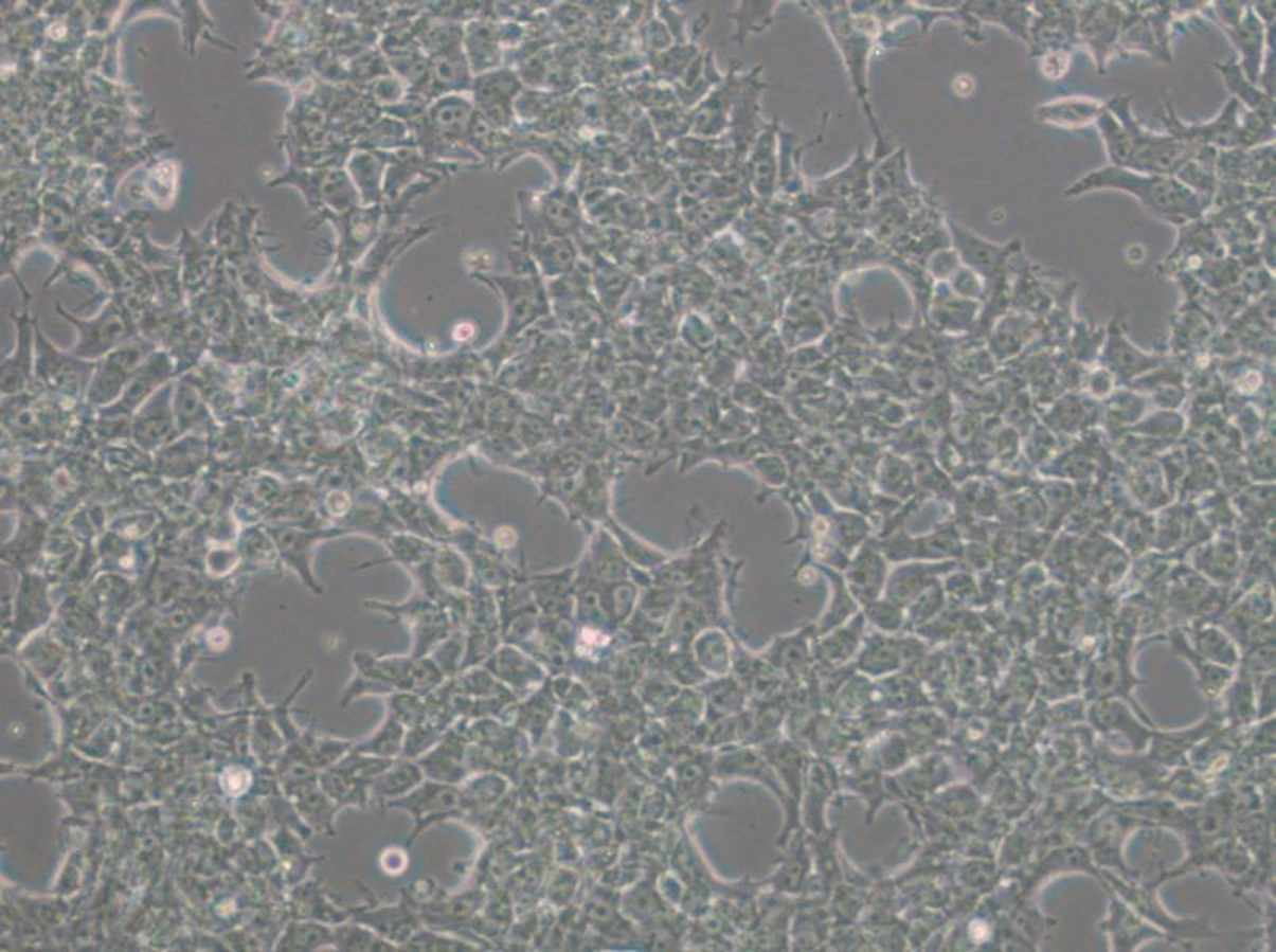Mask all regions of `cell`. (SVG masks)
I'll use <instances>...</instances> for the list:
<instances>
[{
  "label": "cell",
  "mask_w": 1276,
  "mask_h": 952,
  "mask_svg": "<svg viewBox=\"0 0 1276 952\" xmlns=\"http://www.w3.org/2000/svg\"><path fill=\"white\" fill-rule=\"evenodd\" d=\"M540 248V263L545 266L546 272H562L572 266V247L568 241H552Z\"/></svg>",
  "instance_id": "ba28073f"
},
{
  "label": "cell",
  "mask_w": 1276,
  "mask_h": 952,
  "mask_svg": "<svg viewBox=\"0 0 1276 952\" xmlns=\"http://www.w3.org/2000/svg\"><path fill=\"white\" fill-rule=\"evenodd\" d=\"M168 413L167 390H162L140 412L136 421L137 441L145 447H155L168 437H174Z\"/></svg>",
  "instance_id": "277c9868"
},
{
  "label": "cell",
  "mask_w": 1276,
  "mask_h": 952,
  "mask_svg": "<svg viewBox=\"0 0 1276 952\" xmlns=\"http://www.w3.org/2000/svg\"><path fill=\"white\" fill-rule=\"evenodd\" d=\"M1080 184L1083 191L1090 187H1119L1131 191L1147 203L1150 212L1172 221L1196 218L1202 210L1198 197L1175 181L1138 177L1121 168H1103L1084 178Z\"/></svg>",
  "instance_id": "6da1fadb"
},
{
  "label": "cell",
  "mask_w": 1276,
  "mask_h": 952,
  "mask_svg": "<svg viewBox=\"0 0 1276 952\" xmlns=\"http://www.w3.org/2000/svg\"><path fill=\"white\" fill-rule=\"evenodd\" d=\"M520 79L508 70H491L473 83L479 113L495 129L510 126L511 102L520 92Z\"/></svg>",
  "instance_id": "7a4b0ae2"
},
{
  "label": "cell",
  "mask_w": 1276,
  "mask_h": 952,
  "mask_svg": "<svg viewBox=\"0 0 1276 952\" xmlns=\"http://www.w3.org/2000/svg\"><path fill=\"white\" fill-rule=\"evenodd\" d=\"M540 213L542 224L550 231V235H562L572 231L578 224L580 216L575 197L562 191L546 196L540 205Z\"/></svg>",
  "instance_id": "8992f818"
},
{
  "label": "cell",
  "mask_w": 1276,
  "mask_h": 952,
  "mask_svg": "<svg viewBox=\"0 0 1276 952\" xmlns=\"http://www.w3.org/2000/svg\"><path fill=\"white\" fill-rule=\"evenodd\" d=\"M432 85L442 91H454L469 86V64L460 47L435 54L431 67Z\"/></svg>",
  "instance_id": "5b68a950"
},
{
  "label": "cell",
  "mask_w": 1276,
  "mask_h": 952,
  "mask_svg": "<svg viewBox=\"0 0 1276 952\" xmlns=\"http://www.w3.org/2000/svg\"><path fill=\"white\" fill-rule=\"evenodd\" d=\"M472 116V107L466 98L456 97V95L441 98L432 107L431 116H429L431 132L447 143L461 140V137L467 136Z\"/></svg>",
  "instance_id": "3957f363"
},
{
  "label": "cell",
  "mask_w": 1276,
  "mask_h": 952,
  "mask_svg": "<svg viewBox=\"0 0 1276 952\" xmlns=\"http://www.w3.org/2000/svg\"><path fill=\"white\" fill-rule=\"evenodd\" d=\"M467 56L475 72H491L501 60L499 38L489 25L475 24L467 34Z\"/></svg>",
  "instance_id": "52a82bcc"
}]
</instances>
